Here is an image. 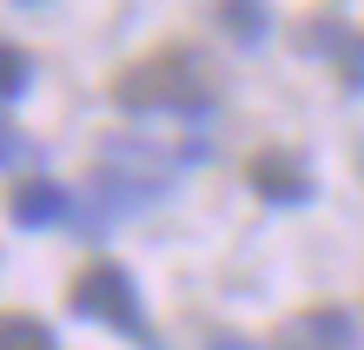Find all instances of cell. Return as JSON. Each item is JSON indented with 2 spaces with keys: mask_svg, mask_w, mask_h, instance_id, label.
<instances>
[{
  "mask_svg": "<svg viewBox=\"0 0 364 350\" xmlns=\"http://www.w3.org/2000/svg\"><path fill=\"white\" fill-rule=\"evenodd\" d=\"M27 80H33V60L0 40V99H20V93H27Z\"/></svg>",
  "mask_w": 364,
  "mask_h": 350,
  "instance_id": "cell-9",
  "label": "cell"
},
{
  "mask_svg": "<svg viewBox=\"0 0 364 350\" xmlns=\"http://www.w3.org/2000/svg\"><path fill=\"white\" fill-rule=\"evenodd\" d=\"M153 179H146L139 185V172H93V179H87V192H80V199H73V225L80 231H87V238H100L106 225H113V218H126V212H133V205H146V199H153Z\"/></svg>",
  "mask_w": 364,
  "mask_h": 350,
  "instance_id": "cell-3",
  "label": "cell"
},
{
  "mask_svg": "<svg viewBox=\"0 0 364 350\" xmlns=\"http://www.w3.org/2000/svg\"><path fill=\"white\" fill-rule=\"evenodd\" d=\"M67 311L73 317H93V324H113L119 337H133L139 350H159L153 324H146V304H139V284L126 278L119 265H87L67 291Z\"/></svg>",
  "mask_w": 364,
  "mask_h": 350,
  "instance_id": "cell-2",
  "label": "cell"
},
{
  "mask_svg": "<svg viewBox=\"0 0 364 350\" xmlns=\"http://www.w3.org/2000/svg\"><path fill=\"white\" fill-rule=\"evenodd\" d=\"M113 99L126 113H173V119H192L219 99V80H212V60L199 47H159L133 60L119 80H113Z\"/></svg>",
  "mask_w": 364,
  "mask_h": 350,
  "instance_id": "cell-1",
  "label": "cell"
},
{
  "mask_svg": "<svg viewBox=\"0 0 364 350\" xmlns=\"http://www.w3.org/2000/svg\"><path fill=\"white\" fill-rule=\"evenodd\" d=\"M0 350H60V344H53V331L40 317L7 311V317H0Z\"/></svg>",
  "mask_w": 364,
  "mask_h": 350,
  "instance_id": "cell-8",
  "label": "cell"
},
{
  "mask_svg": "<svg viewBox=\"0 0 364 350\" xmlns=\"http://www.w3.org/2000/svg\"><path fill=\"white\" fill-rule=\"evenodd\" d=\"M14 152H20V133H14V119H0V165H7Z\"/></svg>",
  "mask_w": 364,
  "mask_h": 350,
  "instance_id": "cell-10",
  "label": "cell"
},
{
  "mask_svg": "<svg viewBox=\"0 0 364 350\" xmlns=\"http://www.w3.org/2000/svg\"><path fill=\"white\" fill-rule=\"evenodd\" d=\"M219 27L232 33V40H245V47H259L265 40V0H219Z\"/></svg>",
  "mask_w": 364,
  "mask_h": 350,
  "instance_id": "cell-7",
  "label": "cell"
},
{
  "mask_svg": "<svg viewBox=\"0 0 364 350\" xmlns=\"http://www.w3.org/2000/svg\"><path fill=\"white\" fill-rule=\"evenodd\" d=\"M212 350H252V344H245V337H232V331H225V337H212Z\"/></svg>",
  "mask_w": 364,
  "mask_h": 350,
  "instance_id": "cell-11",
  "label": "cell"
},
{
  "mask_svg": "<svg viewBox=\"0 0 364 350\" xmlns=\"http://www.w3.org/2000/svg\"><path fill=\"white\" fill-rule=\"evenodd\" d=\"M20 7H40V0H20Z\"/></svg>",
  "mask_w": 364,
  "mask_h": 350,
  "instance_id": "cell-12",
  "label": "cell"
},
{
  "mask_svg": "<svg viewBox=\"0 0 364 350\" xmlns=\"http://www.w3.org/2000/svg\"><path fill=\"white\" fill-rule=\"evenodd\" d=\"M7 212H14V225L40 231V225H60V218L73 212V199H67V185H53V179H20Z\"/></svg>",
  "mask_w": 364,
  "mask_h": 350,
  "instance_id": "cell-6",
  "label": "cell"
},
{
  "mask_svg": "<svg viewBox=\"0 0 364 350\" xmlns=\"http://www.w3.org/2000/svg\"><path fill=\"white\" fill-rule=\"evenodd\" d=\"M245 179H252V192L272 199V205H305V199H311V165L298 159V152H285V146L252 152V159H245Z\"/></svg>",
  "mask_w": 364,
  "mask_h": 350,
  "instance_id": "cell-5",
  "label": "cell"
},
{
  "mask_svg": "<svg viewBox=\"0 0 364 350\" xmlns=\"http://www.w3.org/2000/svg\"><path fill=\"white\" fill-rule=\"evenodd\" d=\"M272 350H358V324H351V311H338V304H311V311L278 324Z\"/></svg>",
  "mask_w": 364,
  "mask_h": 350,
  "instance_id": "cell-4",
  "label": "cell"
}]
</instances>
